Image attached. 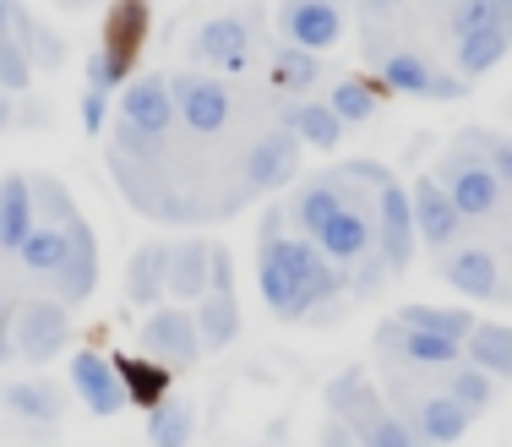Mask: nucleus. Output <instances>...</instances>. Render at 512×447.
I'll return each mask as SVG.
<instances>
[{
  "instance_id": "28",
  "label": "nucleus",
  "mask_w": 512,
  "mask_h": 447,
  "mask_svg": "<svg viewBox=\"0 0 512 447\" xmlns=\"http://www.w3.org/2000/svg\"><path fill=\"white\" fill-rule=\"evenodd\" d=\"M17 257H22V268H28V273H50V279H55L60 262H66V229L50 224V219L33 224L28 240L17 246Z\"/></svg>"
},
{
  "instance_id": "47",
  "label": "nucleus",
  "mask_w": 512,
  "mask_h": 447,
  "mask_svg": "<svg viewBox=\"0 0 512 447\" xmlns=\"http://www.w3.org/2000/svg\"><path fill=\"white\" fill-rule=\"evenodd\" d=\"M6 6H11V0H0V33H6V28H11V17H6Z\"/></svg>"
},
{
  "instance_id": "41",
  "label": "nucleus",
  "mask_w": 512,
  "mask_h": 447,
  "mask_svg": "<svg viewBox=\"0 0 512 447\" xmlns=\"http://www.w3.org/2000/svg\"><path fill=\"white\" fill-rule=\"evenodd\" d=\"M344 175H349V180H365V186H376V191L393 186V169H382V164H371V159H355Z\"/></svg>"
},
{
  "instance_id": "15",
  "label": "nucleus",
  "mask_w": 512,
  "mask_h": 447,
  "mask_svg": "<svg viewBox=\"0 0 512 447\" xmlns=\"http://www.w3.org/2000/svg\"><path fill=\"white\" fill-rule=\"evenodd\" d=\"M191 55L207 60L213 71H240V66H246V55H251L246 22H240V17H213V22H202Z\"/></svg>"
},
{
  "instance_id": "22",
  "label": "nucleus",
  "mask_w": 512,
  "mask_h": 447,
  "mask_svg": "<svg viewBox=\"0 0 512 447\" xmlns=\"http://www.w3.org/2000/svg\"><path fill=\"white\" fill-rule=\"evenodd\" d=\"M33 224H39V213H33V186L22 175H6L0 180V246L17 251Z\"/></svg>"
},
{
  "instance_id": "12",
  "label": "nucleus",
  "mask_w": 512,
  "mask_h": 447,
  "mask_svg": "<svg viewBox=\"0 0 512 447\" xmlns=\"http://www.w3.org/2000/svg\"><path fill=\"white\" fill-rule=\"evenodd\" d=\"M284 33L300 50H333L344 39V17L333 0H284Z\"/></svg>"
},
{
  "instance_id": "49",
  "label": "nucleus",
  "mask_w": 512,
  "mask_h": 447,
  "mask_svg": "<svg viewBox=\"0 0 512 447\" xmlns=\"http://www.w3.org/2000/svg\"><path fill=\"white\" fill-rule=\"evenodd\" d=\"M371 6H398V0H371Z\"/></svg>"
},
{
  "instance_id": "20",
  "label": "nucleus",
  "mask_w": 512,
  "mask_h": 447,
  "mask_svg": "<svg viewBox=\"0 0 512 447\" xmlns=\"http://www.w3.org/2000/svg\"><path fill=\"white\" fill-rule=\"evenodd\" d=\"M207 284H213V251H207L202 240H186V246L169 251V295L202 300Z\"/></svg>"
},
{
  "instance_id": "7",
  "label": "nucleus",
  "mask_w": 512,
  "mask_h": 447,
  "mask_svg": "<svg viewBox=\"0 0 512 447\" xmlns=\"http://www.w3.org/2000/svg\"><path fill=\"white\" fill-rule=\"evenodd\" d=\"M66 344H71V317H66V306H55V300L22 306V317H17V355H22V360H50V355H60Z\"/></svg>"
},
{
  "instance_id": "34",
  "label": "nucleus",
  "mask_w": 512,
  "mask_h": 447,
  "mask_svg": "<svg viewBox=\"0 0 512 447\" xmlns=\"http://www.w3.org/2000/svg\"><path fill=\"white\" fill-rule=\"evenodd\" d=\"M474 28L512 33V0H458L453 6V33L463 39V33H474Z\"/></svg>"
},
{
  "instance_id": "36",
  "label": "nucleus",
  "mask_w": 512,
  "mask_h": 447,
  "mask_svg": "<svg viewBox=\"0 0 512 447\" xmlns=\"http://www.w3.org/2000/svg\"><path fill=\"white\" fill-rule=\"evenodd\" d=\"M447 393L458 398L463 409H469V415H480L485 404H491V371H480V366H463V371H453V377H447Z\"/></svg>"
},
{
  "instance_id": "2",
  "label": "nucleus",
  "mask_w": 512,
  "mask_h": 447,
  "mask_svg": "<svg viewBox=\"0 0 512 447\" xmlns=\"http://www.w3.org/2000/svg\"><path fill=\"white\" fill-rule=\"evenodd\" d=\"M376 235H382V262L393 273H404L409 268V257H414V208H409V191L398 186H382L376 191Z\"/></svg>"
},
{
  "instance_id": "32",
  "label": "nucleus",
  "mask_w": 512,
  "mask_h": 447,
  "mask_svg": "<svg viewBox=\"0 0 512 447\" xmlns=\"http://www.w3.org/2000/svg\"><path fill=\"white\" fill-rule=\"evenodd\" d=\"M398 322L425 328V333H447V338H458V344L474 333V317H469V311H453V306H404V311H398Z\"/></svg>"
},
{
  "instance_id": "8",
  "label": "nucleus",
  "mask_w": 512,
  "mask_h": 447,
  "mask_svg": "<svg viewBox=\"0 0 512 447\" xmlns=\"http://www.w3.org/2000/svg\"><path fill=\"white\" fill-rule=\"evenodd\" d=\"M175 115H180V110H175V93H169L164 77L131 82L126 99H120V120H126V126H137L142 137H153V142L169 137V120H175Z\"/></svg>"
},
{
  "instance_id": "6",
  "label": "nucleus",
  "mask_w": 512,
  "mask_h": 447,
  "mask_svg": "<svg viewBox=\"0 0 512 447\" xmlns=\"http://www.w3.org/2000/svg\"><path fill=\"white\" fill-rule=\"evenodd\" d=\"M169 93H175L180 120H186L197 137H213V131L229 126V88H224V82H213V77H180Z\"/></svg>"
},
{
  "instance_id": "48",
  "label": "nucleus",
  "mask_w": 512,
  "mask_h": 447,
  "mask_svg": "<svg viewBox=\"0 0 512 447\" xmlns=\"http://www.w3.org/2000/svg\"><path fill=\"white\" fill-rule=\"evenodd\" d=\"M60 6H71V11H77V6H88V0H60Z\"/></svg>"
},
{
  "instance_id": "10",
  "label": "nucleus",
  "mask_w": 512,
  "mask_h": 447,
  "mask_svg": "<svg viewBox=\"0 0 512 447\" xmlns=\"http://www.w3.org/2000/svg\"><path fill=\"white\" fill-rule=\"evenodd\" d=\"M409 208H414V229H420L425 246H447V240L458 235V224H463L453 191H447L442 180H431V175L409 191Z\"/></svg>"
},
{
  "instance_id": "35",
  "label": "nucleus",
  "mask_w": 512,
  "mask_h": 447,
  "mask_svg": "<svg viewBox=\"0 0 512 447\" xmlns=\"http://www.w3.org/2000/svg\"><path fill=\"white\" fill-rule=\"evenodd\" d=\"M6 17H11V28H17V39H22V50H28V60H44V66H60V60H66V50H60V39L50 28H39V22L28 17V11L22 6H6Z\"/></svg>"
},
{
  "instance_id": "27",
  "label": "nucleus",
  "mask_w": 512,
  "mask_h": 447,
  "mask_svg": "<svg viewBox=\"0 0 512 447\" xmlns=\"http://www.w3.org/2000/svg\"><path fill=\"white\" fill-rule=\"evenodd\" d=\"M284 126L295 131L300 142H311V148H338V137H344V120H338L333 104H295V110L284 115Z\"/></svg>"
},
{
  "instance_id": "17",
  "label": "nucleus",
  "mask_w": 512,
  "mask_h": 447,
  "mask_svg": "<svg viewBox=\"0 0 512 447\" xmlns=\"http://www.w3.org/2000/svg\"><path fill=\"white\" fill-rule=\"evenodd\" d=\"M327 409H333L344 426H355V431H365L371 420H382L387 409H382V398H376V388L365 382V371H344V377L327 388Z\"/></svg>"
},
{
  "instance_id": "4",
  "label": "nucleus",
  "mask_w": 512,
  "mask_h": 447,
  "mask_svg": "<svg viewBox=\"0 0 512 447\" xmlns=\"http://www.w3.org/2000/svg\"><path fill=\"white\" fill-rule=\"evenodd\" d=\"M142 344L158 366H191L202 355V333H197V317L191 311H153L148 328H142Z\"/></svg>"
},
{
  "instance_id": "3",
  "label": "nucleus",
  "mask_w": 512,
  "mask_h": 447,
  "mask_svg": "<svg viewBox=\"0 0 512 447\" xmlns=\"http://www.w3.org/2000/svg\"><path fill=\"white\" fill-rule=\"evenodd\" d=\"M60 229H66V262L55 273V289H60V300H88L93 284H99V240H93L82 213H71Z\"/></svg>"
},
{
  "instance_id": "40",
  "label": "nucleus",
  "mask_w": 512,
  "mask_h": 447,
  "mask_svg": "<svg viewBox=\"0 0 512 447\" xmlns=\"http://www.w3.org/2000/svg\"><path fill=\"white\" fill-rule=\"evenodd\" d=\"M120 82H126V71H120V66H115V60H109L104 50H99V55H88V88L109 93V88H120Z\"/></svg>"
},
{
  "instance_id": "9",
  "label": "nucleus",
  "mask_w": 512,
  "mask_h": 447,
  "mask_svg": "<svg viewBox=\"0 0 512 447\" xmlns=\"http://www.w3.org/2000/svg\"><path fill=\"white\" fill-rule=\"evenodd\" d=\"M376 344H382V355H404L414 366H453L463 355L458 338L447 333H425V328H409V322H382V333H376Z\"/></svg>"
},
{
  "instance_id": "18",
  "label": "nucleus",
  "mask_w": 512,
  "mask_h": 447,
  "mask_svg": "<svg viewBox=\"0 0 512 447\" xmlns=\"http://www.w3.org/2000/svg\"><path fill=\"white\" fill-rule=\"evenodd\" d=\"M338 208H344V186H338V180H311V186H300V197L289 202V224H295V235L316 240Z\"/></svg>"
},
{
  "instance_id": "16",
  "label": "nucleus",
  "mask_w": 512,
  "mask_h": 447,
  "mask_svg": "<svg viewBox=\"0 0 512 447\" xmlns=\"http://www.w3.org/2000/svg\"><path fill=\"white\" fill-rule=\"evenodd\" d=\"M382 82H393L398 93H425V99H463L458 77H436L420 55H387L382 60Z\"/></svg>"
},
{
  "instance_id": "37",
  "label": "nucleus",
  "mask_w": 512,
  "mask_h": 447,
  "mask_svg": "<svg viewBox=\"0 0 512 447\" xmlns=\"http://www.w3.org/2000/svg\"><path fill=\"white\" fill-rule=\"evenodd\" d=\"M333 110H338L344 126H360V120L376 115V93L365 88V82H338V88H333Z\"/></svg>"
},
{
  "instance_id": "33",
  "label": "nucleus",
  "mask_w": 512,
  "mask_h": 447,
  "mask_svg": "<svg viewBox=\"0 0 512 447\" xmlns=\"http://www.w3.org/2000/svg\"><path fill=\"white\" fill-rule=\"evenodd\" d=\"M316 77H322V66H316V50H300V44H284V50L273 55V82H278L284 93H306Z\"/></svg>"
},
{
  "instance_id": "38",
  "label": "nucleus",
  "mask_w": 512,
  "mask_h": 447,
  "mask_svg": "<svg viewBox=\"0 0 512 447\" xmlns=\"http://www.w3.org/2000/svg\"><path fill=\"white\" fill-rule=\"evenodd\" d=\"M28 77H33V60H28V50H22V39H6V33H0V88L22 93Z\"/></svg>"
},
{
  "instance_id": "19",
  "label": "nucleus",
  "mask_w": 512,
  "mask_h": 447,
  "mask_svg": "<svg viewBox=\"0 0 512 447\" xmlns=\"http://www.w3.org/2000/svg\"><path fill=\"white\" fill-rule=\"evenodd\" d=\"M447 284L458 289V295H469V300H491L496 295V257L485 246H463L447 257Z\"/></svg>"
},
{
  "instance_id": "26",
  "label": "nucleus",
  "mask_w": 512,
  "mask_h": 447,
  "mask_svg": "<svg viewBox=\"0 0 512 447\" xmlns=\"http://www.w3.org/2000/svg\"><path fill=\"white\" fill-rule=\"evenodd\" d=\"M115 371H120V388H126L131 404H158V398H169V366H158V360H137V355H126V360H115Z\"/></svg>"
},
{
  "instance_id": "13",
  "label": "nucleus",
  "mask_w": 512,
  "mask_h": 447,
  "mask_svg": "<svg viewBox=\"0 0 512 447\" xmlns=\"http://www.w3.org/2000/svg\"><path fill=\"white\" fill-rule=\"evenodd\" d=\"M316 246H322V257H327V262H338V268L360 262L365 251H371V213L355 208V202H344V208H338L333 219L322 224Z\"/></svg>"
},
{
  "instance_id": "1",
  "label": "nucleus",
  "mask_w": 512,
  "mask_h": 447,
  "mask_svg": "<svg viewBox=\"0 0 512 447\" xmlns=\"http://www.w3.org/2000/svg\"><path fill=\"white\" fill-rule=\"evenodd\" d=\"M338 289H344L338 262H327L316 240L306 235L262 240V295L273 306V317H300L316 300H333Z\"/></svg>"
},
{
  "instance_id": "46",
  "label": "nucleus",
  "mask_w": 512,
  "mask_h": 447,
  "mask_svg": "<svg viewBox=\"0 0 512 447\" xmlns=\"http://www.w3.org/2000/svg\"><path fill=\"white\" fill-rule=\"evenodd\" d=\"M6 120H11V104H6V93H0V131H6Z\"/></svg>"
},
{
  "instance_id": "21",
  "label": "nucleus",
  "mask_w": 512,
  "mask_h": 447,
  "mask_svg": "<svg viewBox=\"0 0 512 447\" xmlns=\"http://www.w3.org/2000/svg\"><path fill=\"white\" fill-rule=\"evenodd\" d=\"M469 409L458 404L453 393H436V398H425L420 404V420H414V437L420 442H431V447H447V442H458L463 431H469Z\"/></svg>"
},
{
  "instance_id": "11",
  "label": "nucleus",
  "mask_w": 512,
  "mask_h": 447,
  "mask_svg": "<svg viewBox=\"0 0 512 447\" xmlns=\"http://www.w3.org/2000/svg\"><path fill=\"white\" fill-rule=\"evenodd\" d=\"M71 382H77L82 404H88L93 415H120V409L131 404L126 388H120V371L109 366L99 349H82V355L71 360Z\"/></svg>"
},
{
  "instance_id": "5",
  "label": "nucleus",
  "mask_w": 512,
  "mask_h": 447,
  "mask_svg": "<svg viewBox=\"0 0 512 447\" xmlns=\"http://www.w3.org/2000/svg\"><path fill=\"white\" fill-rule=\"evenodd\" d=\"M447 191H453L458 213L463 219H485V213H496V202H502V175L491 169V159H458L447 164Z\"/></svg>"
},
{
  "instance_id": "23",
  "label": "nucleus",
  "mask_w": 512,
  "mask_h": 447,
  "mask_svg": "<svg viewBox=\"0 0 512 447\" xmlns=\"http://www.w3.org/2000/svg\"><path fill=\"white\" fill-rule=\"evenodd\" d=\"M463 355L491 377H512V328L502 322H474V333L463 338Z\"/></svg>"
},
{
  "instance_id": "50",
  "label": "nucleus",
  "mask_w": 512,
  "mask_h": 447,
  "mask_svg": "<svg viewBox=\"0 0 512 447\" xmlns=\"http://www.w3.org/2000/svg\"><path fill=\"white\" fill-rule=\"evenodd\" d=\"M0 360H6V333H0Z\"/></svg>"
},
{
  "instance_id": "31",
  "label": "nucleus",
  "mask_w": 512,
  "mask_h": 447,
  "mask_svg": "<svg viewBox=\"0 0 512 447\" xmlns=\"http://www.w3.org/2000/svg\"><path fill=\"white\" fill-rule=\"evenodd\" d=\"M507 44H512V33H502V28H474V33H463V39H458V66H463V77H480V71H491L496 60L507 55Z\"/></svg>"
},
{
  "instance_id": "30",
  "label": "nucleus",
  "mask_w": 512,
  "mask_h": 447,
  "mask_svg": "<svg viewBox=\"0 0 512 447\" xmlns=\"http://www.w3.org/2000/svg\"><path fill=\"white\" fill-rule=\"evenodd\" d=\"M148 442L153 447H186L191 442V404L186 398H158L148 409Z\"/></svg>"
},
{
  "instance_id": "42",
  "label": "nucleus",
  "mask_w": 512,
  "mask_h": 447,
  "mask_svg": "<svg viewBox=\"0 0 512 447\" xmlns=\"http://www.w3.org/2000/svg\"><path fill=\"white\" fill-rule=\"evenodd\" d=\"M491 169L502 175V186H512V137H491Z\"/></svg>"
},
{
  "instance_id": "24",
  "label": "nucleus",
  "mask_w": 512,
  "mask_h": 447,
  "mask_svg": "<svg viewBox=\"0 0 512 447\" xmlns=\"http://www.w3.org/2000/svg\"><path fill=\"white\" fill-rule=\"evenodd\" d=\"M197 333H202V349H229L240 333V306H235V289H213L197 311Z\"/></svg>"
},
{
  "instance_id": "45",
  "label": "nucleus",
  "mask_w": 512,
  "mask_h": 447,
  "mask_svg": "<svg viewBox=\"0 0 512 447\" xmlns=\"http://www.w3.org/2000/svg\"><path fill=\"white\" fill-rule=\"evenodd\" d=\"M213 284H218V289L235 284V262H229V251H213Z\"/></svg>"
},
{
  "instance_id": "39",
  "label": "nucleus",
  "mask_w": 512,
  "mask_h": 447,
  "mask_svg": "<svg viewBox=\"0 0 512 447\" xmlns=\"http://www.w3.org/2000/svg\"><path fill=\"white\" fill-rule=\"evenodd\" d=\"M360 447H425V442L414 437V426H404V420H393V415H382V420H371V426L360 431Z\"/></svg>"
},
{
  "instance_id": "14",
  "label": "nucleus",
  "mask_w": 512,
  "mask_h": 447,
  "mask_svg": "<svg viewBox=\"0 0 512 447\" xmlns=\"http://www.w3.org/2000/svg\"><path fill=\"white\" fill-rule=\"evenodd\" d=\"M300 169V137L295 131H273V137H262L251 148V159H246V180L256 191H273V186H284L289 175Z\"/></svg>"
},
{
  "instance_id": "29",
  "label": "nucleus",
  "mask_w": 512,
  "mask_h": 447,
  "mask_svg": "<svg viewBox=\"0 0 512 447\" xmlns=\"http://www.w3.org/2000/svg\"><path fill=\"white\" fill-rule=\"evenodd\" d=\"M0 404H6L11 415H28V420L55 426L60 409H66V398H60V388H50V382H11V388L0 393Z\"/></svg>"
},
{
  "instance_id": "44",
  "label": "nucleus",
  "mask_w": 512,
  "mask_h": 447,
  "mask_svg": "<svg viewBox=\"0 0 512 447\" xmlns=\"http://www.w3.org/2000/svg\"><path fill=\"white\" fill-rule=\"evenodd\" d=\"M82 120H88V131H99V126H104V93H99V88L82 93Z\"/></svg>"
},
{
  "instance_id": "25",
  "label": "nucleus",
  "mask_w": 512,
  "mask_h": 447,
  "mask_svg": "<svg viewBox=\"0 0 512 447\" xmlns=\"http://www.w3.org/2000/svg\"><path fill=\"white\" fill-rule=\"evenodd\" d=\"M131 306H153L158 295L169 289V251L164 246H142L137 257H131Z\"/></svg>"
},
{
  "instance_id": "43",
  "label": "nucleus",
  "mask_w": 512,
  "mask_h": 447,
  "mask_svg": "<svg viewBox=\"0 0 512 447\" xmlns=\"http://www.w3.org/2000/svg\"><path fill=\"white\" fill-rule=\"evenodd\" d=\"M322 447H360V431L355 426H344V420H327V426H322Z\"/></svg>"
}]
</instances>
